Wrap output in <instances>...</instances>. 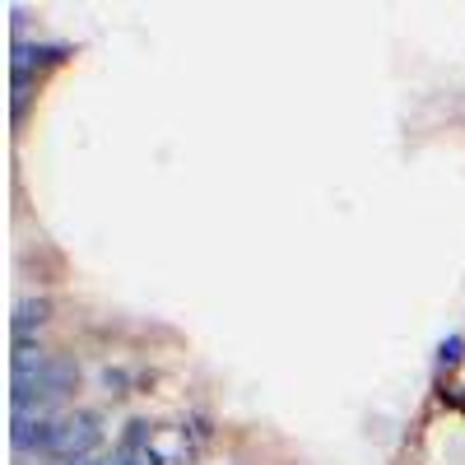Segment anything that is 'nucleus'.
<instances>
[{
    "label": "nucleus",
    "instance_id": "nucleus-1",
    "mask_svg": "<svg viewBox=\"0 0 465 465\" xmlns=\"http://www.w3.org/2000/svg\"><path fill=\"white\" fill-rule=\"evenodd\" d=\"M74 381H80V368L70 359L43 354L37 344L15 349V414H52V405L74 391Z\"/></svg>",
    "mask_w": 465,
    "mask_h": 465
},
{
    "label": "nucleus",
    "instance_id": "nucleus-2",
    "mask_svg": "<svg viewBox=\"0 0 465 465\" xmlns=\"http://www.w3.org/2000/svg\"><path fill=\"white\" fill-rule=\"evenodd\" d=\"M103 447V419L94 410H80V414H65L61 419V433H56V451L52 460H94V451Z\"/></svg>",
    "mask_w": 465,
    "mask_h": 465
},
{
    "label": "nucleus",
    "instance_id": "nucleus-3",
    "mask_svg": "<svg viewBox=\"0 0 465 465\" xmlns=\"http://www.w3.org/2000/svg\"><path fill=\"white\" fill-rule=\"evenodd\" d=\"M56 433H61V419H52V414H15L10 442H15V451L52 456L56 451Z\"/></svg>",
    "mask_w": 465,
    "mask_h": 465
},
{
    "label": "nucleus",
    "instance_id": "nucleus-4",
    "mask_svg": "<svg viewBox=\"0 0 465 465\" xmlns=\"http://www.w3.org/2000/svg\"><path fill=\"white\" fill-rule=\"evenodd\" d=\"M47 298H24V302H15V322H10V335H15V349H28L33 344V335L47 326Z\"/></svg>",
    "mask_w": 465,
    "mask_h": 465
},
{
    "label": "nucleus",
    "instance_id": "nucleus-5",
    "mask_svg": "<svg viewBox=\"0 0 465 465\" xmlns=\"http://www.w3.org/2000/svg\"><path fill=\"white\" fill-rule=\"evenodd\" d=\"M460 359H465V335H447L438 344V368H456Z\"/></svg>",
    "mask_w": 465,
    "mask_h": 465
},
{
    "label": "nucleus",
    "instance_id": "nucleus-6",
    "mask_svg": "<svg viewBox=\"0 0 465 465\" xmlns=\"http://www.w3.org/2000/svg\"><path fill=\"white\" fill-rule=\"evenodd\" d=\"M103 386H116V391H122V386H126V372H122V368H107V372H103Z\"/></svg>",
    "mask_w": 465,
    "mask_h": 465
}]
</instances>
